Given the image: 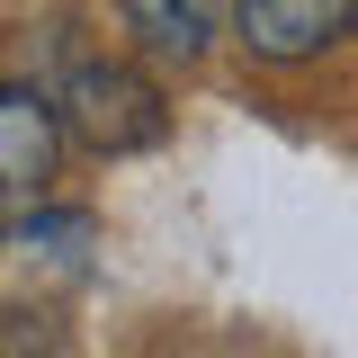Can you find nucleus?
I'll use <instances>...</instances> for the list:
<instances>
[{
    "label": "nucleus",
    "mask_w": 358,
    "mask_h": 358,
    "mask_svg": "<svg viewBox=\"0 0 358 358\" xmlns=\"http://www.w3.org/2000/svg\"><path fill=\"white\" fill-rule=\"evenodd\" d=\"M63 126L81 134L90 152H143V143H162V90L126 72V63H72V81H63Z\"/></svg>",
    "instance_id": "obj_1"
},
{
    "label": "nucleus",
    "mask_w": 358,
    "mask_h": 358,
    "mask_svg": "<svg viewBox=\"0 0 358 358\" xmlns=\"http://www.w3.org/2000/svg\"><path fill=\"white\" fill-rule=\"evenodd\" d=\"M358 0H233V36L260 63H313L322 45H341Z\"/></svg>",
    "instance_id": "obj_2"
},
{
    "label": "nucleus",
    "mask_w": 358,
    "mask_h": 358,
    "mask_svg": "<svg viewBox=\"0 0 358 358\" xmlns=\"http://www.w3.org/2000/svg\"><path fill=\"white\" fill-rule=\"evenodd\" d=\"M54 99H36L27 81L0 90V179H9V197H36L45 179H54Z\"/></svg>",
    "instance_id": "obj_3"
},
{
    "label": "nucleus",
    "mask_w": 358,
    "mask_h": 358,
    "mask_svg": "<svg viewBox=\"0 0 358 358\" xmlns=\"http://www.w3.org/2000/svg\"><path fill=\"white\" fill-rule=\"evenodd\" d=\"M117 9L143 36V54H162V63H197L215 36V0H117Z\"/></svg>",
    "instance_id": "obj_4"
}]
</instances>
